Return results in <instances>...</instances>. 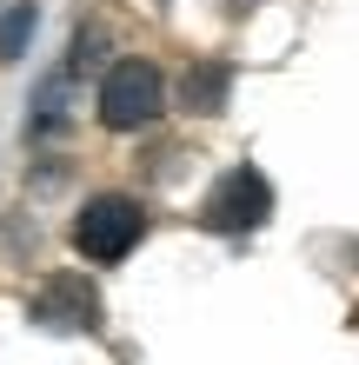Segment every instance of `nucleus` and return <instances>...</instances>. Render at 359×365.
I'll use <instances>...</instances> for the list:
<instances>
[{
    "mask_svg": "<svg viewBox=\"0 0 359 365\" xmlns=\"http://www.w3.org/2000/svg\"><path fill=\"white\" fill-rule=\"evenodd\" d=\"M140 240H146V212H140V200H126V192H100V200H87L80 220H74V252L93 259V266L126 259Z\"/></svg>",
    "mask_w": 359,
    "mask_h": 365,
    "instance_id": "1",
    "label": "nucleus"
},
{
    "mask_svg": "<svg viewBox=\"0 0 359 365\" xmlns=\"http://www.w3.org/2000/svg\"><path fill=\"white\" fill-rule=\"evenodd\" d=\"M226 87H233V73H226L220 60H200V67L186 73V106H193V113H220Z\"/></svg>",
    "mask_w": 359,
    "mask_h": 365,
    "instance_id": "4",
    "label": "nucleus"
},
{
    "mask_svg": "<svg viewBox=\"0 0 359 365\" xmlns=\"http://www.w3.org/2000/svg\"><path fill=\"white\" fill-rule=\"evenodd\" d=\"M266 212H273V186L260 166H233L213 192H206V206H200V220L213 226V232H253V226H266Z\"/></svg>",
    "mask_w": 359,
    "mask_h": 365,
    "instance_id": "3",
    "label": "nucleus"
},
{
    "mask_svg": "<svg viewBox=\"0 0 359 365\" xmlns=\"http://www.w3.org/2000/svg\"><path fill=\"white\" fill-rule=\"evenodd\" d=\"M160 106H166V80H160V67H146V60H120V67L100 80V120H107L113 133L153 126Z\"/></svg>",
    "mask_w": 359,
    "mask_h": 365,
    "instance_id": "2",
    "label": "nucleus"
},
{
    "mask_svg": "<svg viewBox=\"0 0 359 365\" xmlns=\"http://www.w3.org/2000/svg\"><path fill=\"white\" fill-rule=\"evenodd\" d=\"M27 34H34V7H14L7 20H0V60H20Z\"/></svg>",
    "mask_w": 359,
    "mask_h": 365,
    "instance_id": "5",
    "label": "nucleus"
}]
</instances>
